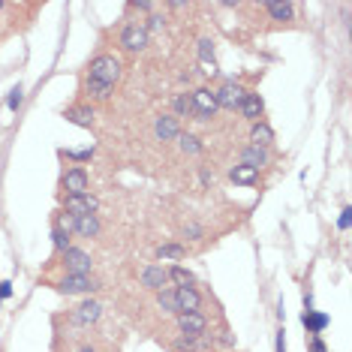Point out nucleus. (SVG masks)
<instances>
[{"instance_id":"f257e3e1","label":"nucleus","mask_w":352,"mask_h":352,"mask_svg":"<svg viewBox=\"0 0 352 352\" xmlns=\"http://www.w3.org/2000/svg\"><path fill=\"white\" fill-rule=\"evenodd\" d=\"M85 76L115 87L124 78V60L118 58V54H111V52H100V54H94V58H91V63H87V69H85Z\"/></svg>"},{"instance_id":"f03ea898","label":"nucleus","mask_w":352,"mask_h":352,"mask_svg":"<svg viewBox=\"0 0 352 352\" xmlns=\"http://www.w3.org/2000/svg\"><path fill=\"white\" fill-rule=\"evenodd\" d=\"M49 268H60L63 274H94V259L82 247H69V250L52 256Z\"/></svg>"},{"instance_id":"7ed1b4c3","label":"nucleus","mask_w":352,"mask_h":352,"mask_svg":"<svg viewBox=\"0 0 352 352\" xmlns=\"http://www.w3.org/2000/svg\"><path fill=\"white\" fill-rule=\"evenodd\" d=\"M45 286L58 289L60 295H94L102 289V283L94 274H63L60 280H45Z\"/></svg>"},{"instance_id":"20e7f679","label":"nucleus","mask_w":352,"mask_h":352,"mask_svg":"<svg viewBox=\"0 0 352 352\" xmlns=\"http://www.w3.org/2000/svg\"><path fill=\"white\" fill-rule=\"evenodd\" d=\"M118 45H121L126 54H139L151 45V34L145 30L142 21H126V25L118 30Z\"/></svg>"},{"instance_id":"39448f33","label":"nucleus","mask_w":352,"mask_h":352,"mask_svg":"<svg viewBox=\"0 0 352 352\" xmlns=\"http://www.w3.org/2000/svg\"><path fill=\"white\" fill-rule=\"evenodd\" d=\"M60 196H85L91 193V175H87L85 166H67L58 181Z\"/></svg>"},{"instance_id":"423d86ee","label":"nucleus","mask_w":352,"mask_h":352,"mask_svg":"<svg viewBox=\"0 0 352 352\" xmlns=\"http://www.w3.org/2000/svg\"><path fill=\"white\" fill-rule=\"evenodd\" d=\"M190 106H193V111H190L193 121H211V118L220 111L217 97H214V87H208V85L190 91Z\"/></svg>"},{"instance_id":"0eeeda50","label":"nucleus","mask_w":352,"mask_h":352,"mask_svg":"<svg viewBox=\"0 0 352 352\" xmlns=\"http://www.w3.org/2000/svg\"><path fill=\"white\" fill-rule=\"evenodd\" d=\"M102 319V304L100 301H94V298H85L78 307H73L67 314V322L76 328V331H85V328H91V325H97Z\"/></svg>"},{"instance_id":"6e6552de","label":"nucleus","mask_w":352,"mask_h":352,"mask_svg":"<svg viewBox=\"0 0 352 352\" xmlns=\"http://www.w3.org/2000/svg\"><path fill=\"white\" fill-rule=\"evenodd\" d=\"M214 97H217V106L226 109V111H238L241 106V100L247 97V87L241 82H235V78H226L220 87H214Z\"/></svg>"},{"instance_id":"1a4fd4ad","label":"nucleus","mask_w":352,"mask_h":352,"mask_svg":"<svg viewBox=\"0 0 352 352\" xmlns=\"http://www.w3.org/2000/svg\"><path fill=\"white\" fill-rule=\"evenodd\" d=\"M60 211L69 217H85V214H97L100 211V199L94 193L85 196H60Z\"/></svg>"},{"instance_id":"9d476101","label":"nucleus","mask_w":352,"mask_h":352,"mask_svg":"<svg viewBox=\"0 0 352 352\" xmlns=\"http://www.w3.org/2000/svg\"><path fill=\"white\" fill-rule=\"evenodd\" d=\"M175 304H178V314H202L205 295L196 286H178L175 289Z\"/></svg>"},{"instance_id":"9b49d317","label":"nucleus","mask_w":352,"mask_h":352,"mask_svg":"<svg viewBox=\"0 0 352 352\" xmlns=\"http://www.w3.org/2000/svg\"><path fill=\"white\" fill-rule=\"evenodd\" d=\"M175 328L178 334H187V338H205L208 334V316L205 314H178L175 316Z\"/></svg>"},{"instance_id":"f8f14e48","label":"nucleus","mask_w":352,"mask_h":352,"mask_svg":"<svg viewBox=\"0 0 352 352\" xmlns=\"http://www.w3.org/2000/svg\"><path fill=\"white\" fill-rule=\"evenodd\" d=\"M271 163H274V154H271V148L247 145V148H241V154H238V166H250V169H256V172L268 169Z\"/></svg>"},{"instance_id":"ddd939ff","label":"nucleus","mask_w":352,"mask_h":352,"mask_svg":"<svg viewBox=\"0 0 352 352\" xmlns=\"http://www.w3.org/2000/svg\"><path fill=\"white\" fill-rule=\"evenodd\" d=\"M139 286L148 292H160L169 286V274H166L163 265H145L139 271Z\"/></svg>"},{"instance_id":"4468645a","label":"nucleus","mask_w":352,"mask_h":352,"mask_svg":"<svg viewBox=\"0 0 352 352\" xmlns=\"http://www.w3.org/2000/svg\"><path fill=\"white\" fill-rule=\"evenodd\" d=\"M181 135V121L175 115H157L154 118V139L157 142H175Z\"/></svg>"},{"instance_id":"2eb2a0df","label":"nucleus","mask_w":352,"mask_h":352,"mask_svg":"<svg viewBox=\"0 0 352 352\" xmlns=\"http://www.w3.org/2000/svg\"><path fill=\"white\" fill-rule=\"evenodd\" d=\"M63 118H67L69 124H76V126H94V118H97V111H94V106H87V102H73V106H67L60 111Z\"/></svg>"},{"instance_id":"dca6fc26","label":"nucleus","mask_w":352,"mask_h":352,"mask_svg":"<svg viewBox=\"0 0 352 352\" xmlns=\"http://www.w3.org/2000/svg\"><path fill=\"white\" fill-rule=\"evenodd\" d=\"M238 115L244 118V121H262V115H265V100L259 97V94H253V91H247V97L241 100V106H238Z\"/></svg>"},{"instance_id":"f3484780","label":"nucleus","mask_w":352,"mask_h":352,"mask_svg":"<svg viewBox=\"0 0 352 352\" xmlns=\"http://www.w3.org/2000/svg\"><path fill=\"white\" fill-rule=\"evenodd\" d=\"M262 10L268 12L271 21H277V25H289V21H295V3H289V0H265L262 3Z\"/></svg>"},{"instance_id":"a211bd4d","label":"nucleus","mask_w":352,"mask_h":352,"mask_svg":"<svg viewBox=\"0 0 352 352\" xmlns=\"http://www.w3.org/2000/svg\"><path fill=\"white\" fill-rule=\"evenodd\" d=\"M100 232H102V223H100V214H85V217H76L73 220V235L78 238H100Z\"/></svg>"},{"instance_id":"6ab92c4d","label":"nucleus","mask_w":352,"mask_h":352,"mask_svg":"<svg viewBox=\"0 0 352 352\" xmlns=\"http://www.w3.org/2000/svg\"><path fill=\"white\" fill-rule=\"evenodd\" d=\"M274 130H271V124L262 118V121H256V124H250V145H256V148H271L274 145Z\"/></svg>"},{"instance_id":"aec40b11","label":"nucleus","mask_w":352,"mask_h":352,"mask_svg":"<svg viewBox=\"0 0 352 352\" xmlns=\"http://www.w3.org/2000/svg\"><path fill=\"white\" fill-rule=\"evenodd\" d=\"M229 181L232 184H241V187H253V184H259V172L250 169V166H232V169H229Z\"/></svg>"},{"instance_id":"412c9836","label":"nucleus","mask_w":352,"mask_h":352,"mask_svg":"<svg viewBox=\"0 0 352 352\" xmlns=\"http://www.w3.org/2000/svg\"><path fill=\"white\" fill-rule=\"evenodd\" d=\"M301 322L304 328H307V334H322L325 328H328V314H316V310H304V316H301Z\"/></svg>"},{"instance_id":"4be33fe9","label":"nucleus","mask_w":352,"mask_h":352,"mask_svg":"<svg viewBox=\"0 0 352 352\" xmlns=\"http://www.w3.org/2000/svg\"><path fill=\"white\" fill-rule=\"evenodd\" d=\"M175 142H178L181 154H187V157H199V154H202V151H205L202 139H199V135H193V133H181Z\"/></svg>"},{"instance_id":"5701e85b","label":"nucleus","mask_w":352,"mask_h":352,"mask_svg":"<svg viewBox=\"0 0 352 352\" xmlns=\"http://www.w3.org/2000/svg\"><path fill=\"white\" fill-rule=\"evenodd\" d=\"M154 304L163 314H169V316H178V304H175V289H160V292H154Z\"/></svg>"},{"instance_id":"b1692460","label":"nucleus","mask_w":352,"mask_h":352,"mask_svg":"<svg viewBox=\"0 0 352 352\" xmlns=\"http://www.w3.org/2000/svg\"><path fill=\"white\" fill-rule=\"evenodd\" d=\"M166 274H169V283H178V286H196V274L190 268H184V265H172V268H166ZM175 286V289H178Z\"/></svg>"},{"instance_id":"393cba45","label":"nucleus","mask_w":352,"mask_h":352,"mask_svg":"<svg viewBox=\"0 0 352 352\" xmlns=\"http://www.w3.org/2000/svg\"><path fill=\"white\" fill-rule=\"evenodd\" d=\"M157 259H172V262L187 259V244H178V241L160 244V247H157Z\"/></svg>"},{"instance_id":"a878e982","label":"nucleus","mask_w":352,"mask_h":352,"mask_svg":"<svg viewBox=\"0 0 352 352\" xmlns=\"http://www.w3.org/2000/svg\"><path fill=\"white\" fill-rule=\"evenodd\" d=\"M190 111H193V106H190V91H181L172 97V111L169 115H175L181 121V118H190Z\"/></svg>"},{"instance_id":"bb28decb","label":"nucleus","mask_w":352,"mask_h":352,"mask_svg":"<svg viewBox=\"0 0 352 352\" xmlns=\"http://www.w3.org/2000/svg\"><path fill=\"white\" fill-rule=\"evenodd\" d=\"M199 60H202L205 63V67H211V69H208V73H217V69H214V39L211 36H202V39H199Z\"/></svg>"},{"instance_id":"cd10ccee","label":"nucleus","mask_w":352,"mask_h":352,"mask_svg":"<svg viewBox=\"0 0 352 352\" xmlns=\"http://www.w3.org/2000/svg\"><path fill=\"white\" fill-rule=\"evenodd\" d=\"M181 238H187V241H202V238H208V232H205L202 223L190 220V223H184L181 226Z\"/></svg>"},{"instance_id":"c85d7f7f","label":"nucleus","mask_w":352,"mask_h":352,"mask_svg":"<svg viewBox=\"0 0 352 352\" xmlns=\"http://www.w3.org/2000/svg\"><path fill=\"white\" fill-rule=\"evenodd\" d=\"M172 352H196L199 349V340L196 338H187V334H178L172 343H169Z\"/></svg>"},{"instance_id":"c756f323","label":"nucleus","mask_w":352,"mask_h":352,"mask_svg":"<svg viewBox=\"0 0 352 352\" xmlns=\"http://www.w3.org/2000/svg\"><path fill=\"white\" fill-rule=\"evenodd\" d=\"M142 25H145L148 34H154V30H163L166 28V15L160 12V10H154V12L148 15V21H142Z\"/></svg>"},{"instance_id":"7c9ffc66","label":"nucleus","mask_w":352,"mask_h":352,"mask_svg":"<svg viewBox=\"0 0 352 352\" xmlns=\"http://www.w3.org/2000/svg\"><path fill=\"white\" fill-rule=\"evenodd\" d=\"M21 102H25V87H12V91H10V100H6V109H10V111H19L21 109Z\"/></svg>"},{"instance_id":"2f4dec72","label":"nucleus","mask_w":352,"mask_h":352,"mask_svg":"<svg viewBox=\"0 0 352 352\" xmlns=\"http://www.w3.org/2000/svg\"><path fill=\"white\" fill-rule=\"evenodd\" d=\"M63 160H76V163H87L94 157V148H85V151H60Z\"/></svg>"},{"instance_id":"473e14b6","label":"nucleus","mask_w":352,"mask_h":352,"mask_svg":"<svg viewBox=\"0 0 352 352\" xmlns=\"http://www.w3.org/2000/svg\"><path fill=\"white\" fill-rule=\"evenodd\" d=\"M307 352H328L325 340L319 338V334H310V340H307Z\"/></svg>"},{"instance_id":"72a5a7b5","label":"nucleus","mask_w":352,"mask_h":352,"mask_svg":"<svg viewBox=\"0 0 352 352\" xmlns=\"http://www.w3.org/2000/svg\"><path fill=\"white\" fill-rule=\"evenodd\" d=\"M274 349H277V352H286V331H283V328H277V340H274Z\"/></svg>"},{"instance_id":"f704fd0d","label":"nucleus","mask_w":352,"mask_h":352,"mask_svg":"<svg viewBox=\"0 0 352 352\" xmlns=\"http://www.w3.org/2000/svg\"><path fill=\"white\" fill-rule=\"evenodd\" d=\"M199 175H202V184H205V187H211V184H214V169L202 166V172H199Z\"/></svg>"},{"instance_id":"c9c22d12","label":"nucleus","mask_w":352,"mask_h":352,"mask_svg":"<svg viewBox=\"0 0 352 352\" xmlns=\"http://www.w3.org/2000/svg\"><path fill=\"white\" fill-rule=\"evenodd\" d=\"M349 214H352L349 208H343V211H340V220H338V226H340V229H349V220H352Z\"/></svg>"},{"instance_id":"e433bc0d","label":"nucleus","mask_w":352,"mask_h":352,"mask_svg":"<svg viewBox=\"0 0 352 352\" xmlns=\"http://www.w3.org/2000/svg\"><path fill=\"white\" fill-rule=\"evenodd\" d=\"M166 10H172V12H190V3H166Z\"/></svg>"},{"instance_id":"4c0bfd02","label":"nucleus","mask_w":352,"mask_h":352,"mask_svg":"<svg viewBox=\"0 0 352 352\" xmlns=\"http://www.w3.org/2000/svg\"><path fill=\"white\" fill-rule=\"evenodd\" d=\"M78 352H100V346L97 343H91V340H85L82 346H78Z\"/></svg>"},{"instance_id":"58836bf2","label":"nucleus","mask_w":352,"mask_h":352,"mask_svg":"<svg viewBox=\"0 0 352 352\" xmlns=\"http://www.w3.org/2000/svg\"><path fill=\"white\" fill-rule=\"evenodd\" d=\"M10 295H12L10 283H6V280H0V298H10Z\"/></svg>"}]
</instances>
